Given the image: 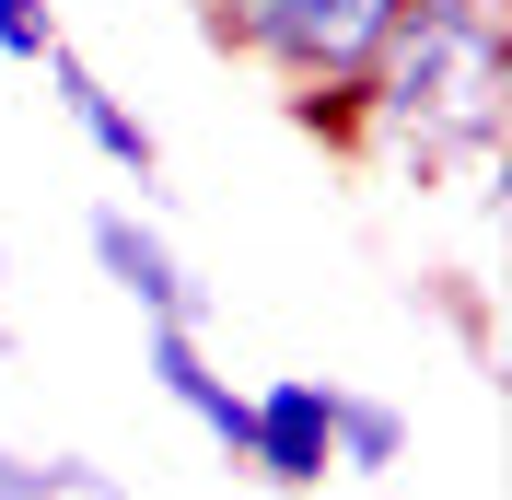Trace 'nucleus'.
<instances>
[{"instance_id": "nucleus-10", "label": "nucleus", "mask_w": 512, "mask_h": 500, "mask_svg": "<svg viewBox=\"0 0 512 500\" xmlns=\"http://www.w3.org/2000/svg\"><path fill=\"white\" fill-rule=\"evenodd\" d=\"M47 47H59V12H47V0H0V59L47 70Z\"/></svg>"}, {"instance_id": "nucleus-8", "label": "nucleus", "mask_w": 512, "mask_h": 500, "mask_svg": "<svg viewBox=\"0 0 512 500\" xmlns=\"http://www.w3.org/2000/svg\"><path fill=\"white\" fill-rule=\"evenodd\" d=\"M0 500H128V477L94 466V454H24V442H0Z\"/></svg>"}, {"instance_id": "nucleus-2", "label": "nucleus", "mask_w": 512, "mask_h": 500, "mask_svg": "<svg viewBox=\"0 0 512 500\" xmlns=\"http://www.w3.org/2000/svg\"><path fill=\"white\" fill-rule=\"evenodd\" d=\"M408 0H198V35L222 59L268 70L291 128H315L326 152H361V82Z\"/></svg>"}, {"instance_id": "nucleus-7", "label": "nucleus", "mask_w": 512, "mask_h": 500, "mask_svg": "<svg viewBox=\"0 0 512 500\" xmlns=\"http://www.w3.org/2000/svg\"><path fill=\"white\" fill-rule=\"evenodd\" d=\"M326 442H338V477H396L408 466V407L373 396V384H326Z\"/></svg>"}, {"instance_id": "nucleus-6", "label": "nucleus", "mask_w": 512, "mask_h": 500, "mask_svg": "<svg viewBox=\"0 0 512 500\" xmlns=\"http://www.w3.org/2000/svg\"><path fill=\"white\" fill-rule=\"evenodd\" d=\"M140 373H152L163 407H187L198 431H210V454L245 477V454H256V407H245V384L210 361V338H187V326H140Z\"/></svg>"}, {"instance_id": "nucleus-9", "label": "nucleus", "mask_w": 512, "mask_h": 500, "mask_svg": "<svg viewBox=\"0 0 512 500\" xmlns=\"http://www.w3.org/2000/svg\"><path fill=\"white\" fill-rule=\"evenodd\" d=\"M419 303H431V314L454 326V338H466V349L489 361V303H478V280H466V268H443V280H419Z\"/></svg>"}, {"instance_id": "nucleus-5", "label": "nucleus", "mask_w": 512, "mask_h": 500, "mask_svg": "<svg viewBox=\"0 0 512 500\" xmlns=\"http://www.w3.org/2000/svg\"><path fill=\"white\" fill-rule=\"evenodd\" d=\"M245 407H256L245 477L280 489V500H315L326 477H338V442H326V373H268V384H245Z\"/></svg>"}, {"instance_id": "nucleus-1", "label": "nucleus", "mask_w": 512, "mask_h": 500, "mask_svg": "<svg viewBox=\"0 0 512 500\" xmlns=\"http://www.w3.org/2000/svg\"><path fill=\"white\" fill-rule=\"evenodd\" d=\"M501 94H512L501 0H408L396 35H384V59H373V82H361V163H396L419 187L454 175V187L489 198Z\"/></svg>"}, {"instance_id": "nucleus-11", "label": "nucleus", "mask_w": 512, "mask_h": 500, "mask_svg": "<svg viewBox=\"0 0 512 500\" xmlns=\"http://www.w3.org/2000/svg\"><path fill=\"white\" fill-rule=\"evenodd\" d=\"M12 349H24V326H12V268H0V361H12Z\"/></svg>"}, {"instance_id": "nucleus-4", "label": "nucleus", "mask_w": 512, "mask_h": 500, "mask_svg": "<svg viewBox=\"0 0 512 500\" xmlns=\"http://www.w3.org/2000/svg\"><path fill=\"white\" fill-rule=\"evenodd\" d=\"M47 105L82 128V152H94L105 175H128V187H140V210H163V198H175V187H163V140H152V117H140V105H128L117 82L70 47V35L47 47Z\"/></svg>"}, {"instance_id": "nucleus-3", "label": "nucleus", "mask_w": 512, "mask_h": 500, "mask_svg": "<svg viewBox=\"0 0 512 500\" xmlns=\"http://www.w3.org/2000/svg\"><path fill=\"white\" fill-rule=\"evenodd\" d=\"M82 245H94V268L117 280V303L140 314V326H187V338H210V280L175 256V233H163L140 198H105V210L82 221Z\"/></svg>"}]
</instances>
